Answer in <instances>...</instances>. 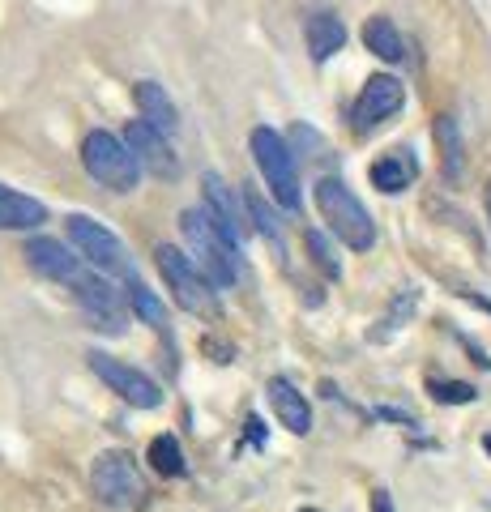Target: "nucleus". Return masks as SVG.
I'll use <instances>...</instances> for the list:
<instances>
[{
    "label": "nucleus",
    "mask_w": 491,
    "mask_h": 512,
    "mask_svg": "<svg viewBox=\"0 0 491 512\" xmlns=\"http://www.w3.org/2000/svg\"><path fill=\"white\" fill-rule=\"evenodd\" d=\"M180 235H184L188 252H193L197 269L214 286H235V282H240L244 256H240V248H235L223 231L214 227V218L205 214V205H188V210L180 214Z\"/></svg>",
    "instance_id": "nucleus-1"
},
{
    "label": "nucleus",
    "mask_w": 491,
    "mask_h": 512,
    "mask_svg": "<svg viewBox=\"0 0 491 512\" xmlns=\"http://www.w3.org/2000/svg\"><path fill=\"white\" fill-rule=\"evenodd\" d=\"M316 210H321L329 231H334L351 252L376 248V222L368 214V205H363L342 180H334V175H325V180L316 184Z\"/></svg>",
    "instance_id": "nucleus-2"
},
{
    "label": "nucleus",
    "mask_w": 491,
    "mask_h": 512,
    "mask_svg": "<svg viewBox=\"0 0 491 512\" xmlns=\"http://www.w3.org/2000/svg\"><path fill=\"white\" fill-rule=\"evenodd\" d=\"M90 487H94V500H99L103 508H112V512H141L150 500L146 478H141L137 461L124 453V448H107V453L94 457Z\"/></svg>",
    "instance_id": "nucleus-3"
},
{
    "label": "nucleus",
    "mask_w": 491,
    "mask_h": 512,
    "mask_svg": "<svg viewBox=\"0 0 491 512\" xmlns=\"http://www.w3.org/2000/svg\"><path fill=\"white\" fill-rule=\"evenodd\" d=\"M69 244L77 248V256L94 269V274H103V278H120V282H137V265H133V256L129 248L120 244V235L116 231H107L99 218H90V214H69Z\"/></svg>",
    "instance_id": "nucleus-4"
},
{
    "label": "nucleus",
    "mask_w": 491,
    "mask_h": 512,
    "mask_svg": "<svg viewBox=\"0 0 491 512\" xmlns=\"http://www.w3.org/2000/svg\"><path fill=\"white\" fill-rule=\"evenodd\" d=\"M82 167L94 184H103L107 192H137L141 184V167L137 154L129 150V141L107 133V128H94V133L82 141Z\"/></svg>",
    "instance_id": "nucleus-5"
},
{
    "label": "nucleus",
    "mask_w": 491,
    "mask_h": 512,
    "mask_svg": "<svg viewBox=\"0 0 491 512\" xmlns=\"http://www.w3.org/2000/svg\"><path fill=\"white\" fill-rule=\"evenodd\" d=\"M248 150H252V163H257V171L265 175V188L274 192V201L282 205V210L299 214V171H295V154L291 146L282 141V133H274V128L257 124L248 137Z\"/></svg>",
    "instance_id": "nucleus-6"
},
{
    "label": "nucleus",
    "mask_w": 491,
    "mask_h": 512,
    "mask_svg": "<svg viewBox=\"0 0 491 512\" xmlns=\"http://www.w3.org/2000/svg\"><path fill=\"white\" fill-rule=\"evenodd\" d=\"M154 265H158V274H163L171 299H176L184 312H193V316H218V286L201 274L193 256H184L180 248L163 244V248L154 252Z\"/></svg>",
    "instance_id": "nucleus-7"
},
{
    "label": "nucleus",
    "mask_w": 491,
    "mask_h": 512,
    "mask_svg": "<svg viewBox=\"0 0 491 512\" xmlns=\"http://www.w3.org/2000/svg\"><path fill=\"white\" fill-rule=\"evenodd\" d=\"M86 363H90V372L120 397V402H129L137 410H158V406H163V389H158V384L141 372V367L107 355V350H90Z\"/></svg>",
    "instance_id": "nucleus-8"
},
{
    "label": "nucleus",
    "mask_w": 491,
    "mask_h": 512,
    "mask_svg": "<svg viewBox=\"0 0 491 512\" xmlns=\"http://www.w3.org/2000/svg\"><path fill=\"white\" fill-rule=\"evenodd\" d=\"M73 295H77V308H82V316L90 320V329H99V333H124L129 329V312H124V299L120 291H112V282H107L103 274H90L73 286Z\"/></svg>",
    "instance_id": "nucleus-9"
},
{
    "label": "nucleus",
    "mask_w": 491,
    "mask_h": 512,
    "mask_svg": "<svg viewBox=\"0 0 491 512\" xmlns=\"http://www.w3.org/2000/svg\"><path fill=\"white\" fill-rule=\"evenodd\" d=\"M406 103V86L393 73H376L363 82L359 99L351 103V128L355 133H372L376 124H385L389 116H398Z\"/></svg>",
    "instance_id": "nucleus-10"
},
{
    "label": "nucleus",
    "mask_w": 491,
    "mask_h": 512,
    "mask_svg": "<svg viewBox=\"0 0 491 512\" xmlns=\"http://www.w3.org/2000/svg\"><path fill=\"white\" fill-rule=\"evenodd\" d=\"M26 265L35 269L39 278L65 282V286H77V282L90 274V265L69 244H60V239H47V235H39V239H30V244H26Z\"/></svg>",
    "instance_id": "nucleus-11"
},
{
    "label": "nucleus",
    "mask_w": 491,
    "mask_h": 512,
    "mask_svg": "<svg viewBox=\"0 0 491 512\" xmlns=\"http://www.w3.org/2000/svg\"><path fill=\"white\" fill-rule=\"evenodd\" d=\"M201 188H205V214L214 218V227L223 231L235 248H244V235H248V214L240 197L227 188V180L218 171H205L201 175Z\"/></svg>",
    "instance_id": "nucleus-12"
},
{
    "label": "nucleus",
    "mask_w": 491,
    "mask_h": 512,
    "mask_svg": "<svg viewBox=\"0 0 491 512\" xmlns=\"http://www.w3.org/2000/svg\"><path fill=\"white\" fill-rule=\"evenodd\" d=\"M124 141H129V150L137 154V163L150 167L154 175H167V180L180 175V158H176V150H171V141L158 133V128H150L146 120H133Z\"/></svg>",
    "instance_id": "nucleus-13"
},
{
    "label": "nucleus",
    "mask_w": 491,
    "mask_h": 512,
    "mask_svg": "<svg viewBox=\"0 0 491 512\" xmlns=\"http://www.w3.org/2000/svg\"><path fill=\"white\" fill-rule=\"evenodd\" d=\"M265 393H269V406H274L278 414V423L295 431V436H308L312 431V406H308V397L295 389V384L287 376H274L265 384Z\"/></svg>",
    "instance_id": "nucleus-14"
},
{
    "label": "nucleus",
    "mask_w": 491,
    "mask_h": 512,
    "mask_svg": "<svg viewBox=\"0 0 491 512\" xmlns=\"http://www.w3.org/2000/svg\"><path fill=\"white\" fill-rule=\"evenodd\" d=\"M133 99H137L141 120H146L150 128H158L163 137H171L180 128V107H176V99H171V94L158 86V82H137Z\"/></svg>",
    "instance_id": "nucleus-15"
},
{
    "label": "nucleus",
    "mask_w": 491,
    "mask_h": 512,
    "mask_svg": "<svg viewBox=\"0 0 491 512\" xmlns=\"http://www.w3.org/2000/svg\"><path fill=\"white\" fill-rule=\"evenodd\" d=\"M47 222V205L26 192L0 184V231H35Z\"/></svg>",
    "instance_id": "nucleus-16"
},
{
    "label": "nucleus",
    "mask_w": 491,
    "mask_h": 512,
    "mask_svg": "<svg viewBox=\"0 0 491 512\" xmlns=\"http://www.w3.org/2000/svg\"><path fill=\"white\" fill-rule=\"evenodd\" d=\"M304 39H308V56H312L316 64H325L329 56H338V52H342L346 26H342L338 13L321 9V13H312V18L304 22Z\"/></svg>",
    "instance_id": "nucleus-17"
},
{
    "label": "nucleus",
    "mask_w": 491,
    "mask_h": 512,
    "mask_svg": "<svg viewBox=\"0 0 491 512\" xmlns=\"http://www.w3.org/2000/svg\"><path fill=\"white\" fill-rule=\"evenodd\" d=\"M372 188H380V192H402V188H410L415 184V175H419V163H415V154L410 150H393V154H385V158H376L372 163Z\"/></svg>",
    "instance_id": "nucleus-18"
},
{
    "label": "nucleus",
    "mask_w": 491,
    "mask_h": 512,
    "mask_svg": "<svg viewBox=\"0 0 491 512\" xmlns=\"http://www.w3.org/2000/svg\"><path fill=\"white\" fill-rule=\"evenodd\" d=\"M432 133H436V150H440V167H445V180L457 184V180L466 175V141H462V128H457L453 116H436Z\"/></svg>",
    "instance_id": "nucleus-19"
},
{
    "label": "nucleus",
    "mask_w": 491,
    "mask_h": 512,
    "mask_svg": "<svg viewBox=\"0 0 491 512\" xmlns=\"http://www.w3.org/2000/svg\"><path fill=\"white\" fill-rule=\"evenodd\" d=\"M363 47H368L372 56L398 64L406 56V43L398 35V26H393V18H385V13H376V18L363 22Z\"/></svg>",
    "instance_id": "nucleus-20"
},
{
    "label": "nucleus",
    "mask_w": 491,
    "mask_h": 512,
    "mask_svg": "<svg viewBox=\"0 0 491 512\" xmlns=\"http://www.w3.org/2000/svg\"><path fill=\"white\" fill-rule=\"evenodd\" d=\"M150 466H154V474H163V478H180L188 470L184 466V448H180V440L171 436V431H163V436L150 440Z\"/></svg>",
    "instance_id": "nucleus-21"
},
{
    "label": "nucleus",
    "mask_w": 491,
    "mask_h": 512,
    "mask_svg": "<svg viewBox=\"0 0 491 512\" xmlns=\"http://www.w3.org/2000/svg\"><path fill=\"white\" fill-rule=\"evenodd\" d=\"M415 303H419V291H415V286H406V291H402L398 299H393L389 316L380 320V325H385V329H376V333H372V342H389L393 333H398V329L406 325V320H410V312H415Z\"/></svg>",
    "instance_id": "nucleus-22"
},
{
    "label": "nucleus",
    "mask_w": 491,
    "mask_h": 512,
    "mask_svg": "<svg viewBox=\"0 0 491 512\" xmlns=\"http://www.w3.org/2000/svg\"><path fill=\"white\" fill-rule=\"evenodd\" d=\"M129 303H133V312L146 320L150 329H167V308L158 303V295L150 291L146 282H133V291H129Z\"/></svg>",
    "instance_id": "nucleus-23"
},
{
    "label": "nucleus",
    "mask_w": 491,
    "mask_h": 512,
    "mask_svg": "<svg viewBox=\"0 0 491 512\" xmlns=\"http://www.w3.org/2000/svg\"><path fill=\"white\" fill-rule=\"evenodd\" d=\"M427 393H432V402H440V406H470L474 397H479V389L466 380H427Z\"/></svg>",
    "instance_id": "nucleus-24"
},
{
    "label": "nucleus",
    "mask_w": 491,
    "mask_h": 512,
    "mask_svg": "<svg viewBox=\"0 0 491 512\" xmlns=\"http://www.w3.org/2000/svg\"><path fill=\"white\" fill-rule=\"evenodd\" d=\"M244 205H248V218L257 222V231H261L265 239H274V244H278V239H282V227H278L274 210H269V205L261 201V192H257V188H248V192H244Z\"/></svg>",
    "instance_id": "nucleus-25"
},
{
    "label": "nucleus",
    "mask_w": 491,
    "mask_h": 512,
    "mask_svg": "<svg viewBox=\"0 0 491 512\" xmlns=\"http://www.w3.org/2000/svg\"><path fill=\"white\" fill-rule=\"evenodd\" d=\"M304 239H308V252H312V261L321 265V274H329V278H342V265H338L334 248H329V239H325L321 231H308Z\"/></svg>",
    "instance_id": "nucleus-26"
},
{
    "label": "nucleus",
    "mask_w": 491,
    "mask_h": 512,
    "mask_svg": "<svg viewBox=\"0 0 491 512\" xmlns=\"http://www.w3.org/2000/svg\"><path fill=\"white\" fill-rule=\"evenodd\" d=\"M244 427H248V444H257V448H261V444H265V436H261V419H257V414H252V419H248Z\"/></svg>",
    "instance_id": "nucleus-27"
},
{
    "label": "nucleus",
    "mask_w": 491,
    "mask_h": 512,
    "mask_svg": "<svg viewBox=\"0 0 491 512\" xmlns=\"http://www.w3.org/2000/svg\"><path fill=\"white\" fill-rule=\"evenodd\" d=\"M372 512H393V500H389V491H385V487L372 495Z\"/></svg>",
    "instance_id": "nucleus-28"
},
{
    "label": "nucleus",
    "mask_w": 491,
    "mask_h": 512,
    "mask_svg": "<svg viewBox=\"0 0 491 512\" xmlns=\"http://www.w3.org/2000/svg\"><path fill=\"white\" fill-rule=\"evenodd\" d=\"M487 218H491V180H487Z\"/></svg>",
    "instance_id": "nucleus-29"
},
{
    "label": "nucleus",
    "mask_w": 491,
    "mask_h": 512,
    "mask_svg": "<svg viewBox=\"0 0 491 512\" xmlns=\"http://www.w3.org/2000/svg\"><path fill=\"white\" fill-rule=\"evenodd\" d=\"M483 448H487V453H491V436H487V440H483Z\"/></svg>",
    "instance_id": "nucleus-30"
},
{
    "label": "nucleus",
    "mask_w": 491,
    "mask_h": 512,
    "mask_svg": "<svg viewBox=\"0 0 491 512\" xmlns=\"http://www.w3.org/2000/svg\"><path fill=\"white\" fill-rule=\"evenodd\" d=\"M304 512H316V508H304Z\"/></svg>",
    "instance_id": "nucleus-31"
}]
</instances>
